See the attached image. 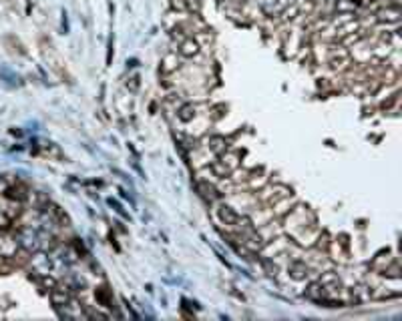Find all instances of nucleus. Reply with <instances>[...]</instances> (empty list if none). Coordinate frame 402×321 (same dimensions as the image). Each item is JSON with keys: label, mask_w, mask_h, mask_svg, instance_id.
<instances>
[{"label": "nucleus", "mask_w": 402, "mask_h": 321, "mask_svg": "<svg viewBox=\"0 0 402 321\" xmlns=\"http://www.w3.org/2000/svg\"><path fill=\"white\" fill-rule=\"evenodd\" d=\"M286 229L302 245H312L314 241H318L320 235V231L316 229V217L306 205H298L286 217Z\"/></svg>", "instance_id": "1"}, {"label": "nucleus", "mask_w": 402, "mask_h": 321, "mask_svg": "<svg viewBox=\"0 0 402 321\" xmlns=\"http://www.w3.org/2000/svg\"><path fill=\"white\" fill-rule=\"evenodd\" d=\"M352 64V54L348 48L344 46H334L328 54V66L334 70V72H344L346 68H350Z\"/></svg>", "instance_id": "2"}, {"label": "nucleus", "mask_w": 402, "mask_h": 321, "mask_svg": "<svg viewBox=\"0 0 402 321\" xmlns=\"http://www.w3.org/2000/svg\"><path fill=\"white\" fill-rule=\"evenodd\" d=\"M318 283L322 285L326 297H330V295H338V293L342 291V279H340L336 273H332V271L322 273V277L318 279Z\"/></svg>", "instance_id": "3"}, {"label": "nucleus", "mask_w": 402, "mask_h": 321, "mask_svg": "<svg viewBox=\"0 0 402 321\" xmlns=\"http://www.w3.org/2000/svg\"><path fill=\"white\" fill-rule=\"evenodd\" d=\"M217 217H219V221H221L223 225H227V227H241V223H243L241 215H239L233 207H229V205H219V207H217Z\"/></svg>", "instance_id": "4"}, {"label": "nucleus", "mask_w": 402, "mask_h": 321, "mask_svg": "<svg viewBox=\"0 0 402 321\" xmlns=\"http://www.w3.org/2000/svg\"><path fill=\"white\" fill-rule=\"evenodd\" d=\"M290 195H292V189H288L286 185H272L270 189H265V191L261 193V199H263L265 203L274 205V203H278V201H284V199L290 197Z\"/></svg>", "instance_id": "5"}, {"label": "nucleus", "mask_w": 402, "mask_h": 321, "mask_svg": "<svg viewBox=\"0 0 402 321\" xmlns=\"http://www.w3.org/2000/svg\"><path fill=\"white\" fill-rule=\"evenodd\" d=\"M177 52H179V56H183V58H193V56H197L201 52V46L193 36H189V38H185V40L179 42Z\"/></svg>", "instance_id": "6"}, {"label": "nucleus", "mask_w": 402, "mask_h": 321, "mask_svg": "<svg viewBox=\"0 0 402 321\" xmlns=\"http://www.w3.org/2000/svg\"><path fill=\"white\" fill-rule=\"evenodd\" d=\"M284 48H288V56H290V58L296 56V54L300 52V48H304V34L298 32V30L290 32V36H288L286 42H284Z\"/></svg>", "instance_id": "7"}, {"label": "nucleus", "mask_w": 402, "mask_h": 321, "mask_svg": "<svg viewBox=\"0 0 402 321\" xmlns=\"http://www.w3.org/2000/svg\"><path fill=\"white\" fill-rule=\"evenodd\" d=\"M290 4V0H259V8L267 16H280V12Z\"/></svg>", "instance_id": "8"}, {"label": "nucleus", "mask_w": 402, "mask_h": 321, "mask_svg": "<svg viewBox=\"0 0 402 321\" xmlns=\"http://www.w3.org/2000/svg\"><path fill=\"white\" fill-rule=\"evenodd\" d=\"M288 273H290L292 279L302 281V279H306V277L310 275V267L306 265V261H302V259H294V261L288 265Z\"/></svg>", "instance_id": "9"}, {"label": "nucleus", "mask_w": 402, "mask_h": 321, "mask_svg": "<svg viewBox=\"0 0 402 321\" xmlns=\"http://www.w3.org/2000/svg\"><path fill=\"white\" fill-rule=\"evenodd\" d=\"M205 147H207L209 153L221 155V153H225V149H227V141H225V137H221V135H211V137L205 141Z\"/></svg>", "instance_id": "10"}, {"label": "nucleus", "mask_w": 402, "mask_h": 321, "mask_svg": "<svg viewBox=\"0 0 402 321\" xmlns=\"http://www.w3.org/2000/svg\"><path fill=\"white\" fill-rule=\"evenodd\" d=\"M378 22H386V24H398L400 20V10L394 6V8H386V10H380L374 14Z\"/></svg>", "instance_id": "11"}, {"label": "nucleus", "mask_w": 402, "mask_h": 321, "mask_svg": "<svg viewBox=\"0 0 402 321\" xmlns=\"http://www.w3.org/2000/svg\"><path fill=\"white\" fill-rule=\"evenodd\" d=\"M177 119H179L181 123L193 121V119H195V107H193V105H181V107L177 109Z\"/></svg>", "instance_id": "12"}, {"label": "nucleus", "mask_w": 402, "mask_h": 321, "mask_svg": "<svg viewBox=\"0 0 402 321\" xmlns=\"http://www.w3.org/2000/svg\"><path fill=\"white\" fill-rule=\"evenodd\" d=\"M247 177H249V183H251V187L253 189H257V187H263V183L267 181V177H265V171L259 167V169H255V171H251V173H247Z\"/></svg>", "instance_id": "13"}, {"label": "nucleus", "mask_w": 402, "mask_h": 321, "mask_svg": "<svg viewBox=\"0 0 402 321\" xmlns=\"http://www.w3.org/2000/svg\"><path fill=\"white\" fill-rule=\"evenodd\" d=\"M197 187H199V191H201V193H203V197H205V199H209V201H213V199H217V197H219L217 189H215L213 185L205 183V181H203V183H199Z\"/></svg>", "instance_id": "14"}, {"label": "nucleus", "mask_w": 402, "mask_h": 321, "mask_svg": "<svg viewBox=\"0 0 402 321\" xmlns=\"http://www.w3.org/2000/svg\"><path fill=\"white\" fill-rule=\"evenodd\" d=\"M175 68H179L177 56H175V54H167V56L163 58V70H175Z\"/></svg>", "instance_id": "15"}, {"label": "nucleus", "mask_w": 402, "mask_h": 321, "mask_svg": "<svg viewBox=\"0 0 402 321\" xmlns=\"http://www.w3.org/2000/svg\"><path fill=\"white\" fill-rule=\"evenodd\" d=\"M139 81H141V78H139V74H133V76L127 81V89H129L131 93H137V91H139V85H141Z\"/></svg>", "instance_id": "16"}, {"label": "nucleus", "mask_w": 402, "mask_h": 321, "mask_svg": "<svg viewBox=\"0 0 402 321\" xmlns=\"http://www.w3.org/2000/svg\"><path fill=\"white\" fill-rule=\"evenodd\" d=\"M109 205H111V207H115V211H117V213H121L123 217H127V213H125V211L121 209V205H119L117 201H113V199H111V201H109Z\"/></svg>", "instance_id": "17"}]
</instances>
